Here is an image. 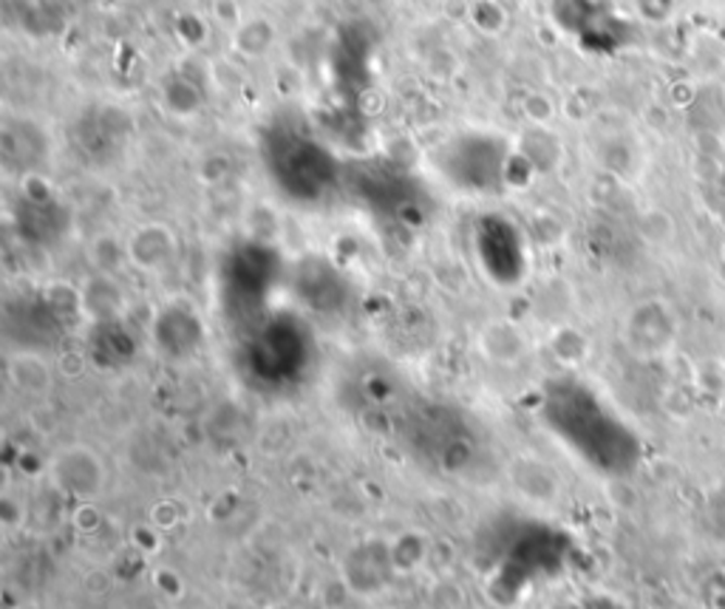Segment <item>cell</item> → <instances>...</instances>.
I'll return each instance as SVG.
<instances>
[{"label":"cell","instance_id":"2","mask_svg":"<svg viewBox=\"0 0 725 609\" xmlns=\"http://www.w3.org/2000/svg\"><path fill=\"white\" fill-rule=\"evenodd\" d=\"M173 250H176L173 236L167 233V227H159V224L139 229L137 236L130 238L128 247L134 264L142 266V270H157V266H162L171 259Z\"/></svg>","mask_w":725,"mask_h":609},{"label":"cell","instance_id":"1","mask_svg":"<svg viewBox=\"0 0 725 609\" xmlns=\"http://www.w3.org/2000/svg\"><path fill=\"white\" fill-rule=\"evenodd\" d=\"M51 476L63 487L65 494L72 496H93L100 494L105 471H102L100 457L88 448H68L51 462Z\"/></svg>","mask_w":725,"mask_h":609}]
</instances>
